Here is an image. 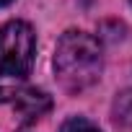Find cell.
<instances>
[{"label": "cell", "mask_w": 132, "mask_h": 132, "mask_svg": "<svg viewBox=\"0 0 132 132\" xmlns=\"http://www.w3.org/2000/svg\"><path fill=\"white\" fill-rule=\"evenodd\" d=\"M104 68L101 60V44L91 34L83 31H68L62 34L54 49V73L70 93H80L91 88Z\"/></svg>", "instance_id": "cell-1"}, {"label": "cell", "mask_w": 132, "mask_h": 132, "mask_svg": "<svg viewBox=\"0 0 132 132\" xmlns=\"http://www.w3.org/2000/svg\"><path fill=\"white\" fill-rule=\"evenodd\" d=\"M36 36L23 21H11L0 29V78H26L34 65Z\"/></svg>", "instance_id": "cell-2"}, {"label": "cell", "mask_w": 132, "mask_h": 132, "mask_svg": "<svg viewBox=\"0 0 132 132\" xmlns=\"http://www.w3.org/2000/svg\"><path fill=\"white\" fill-rule=\"evenodd\" d=\"M13 106H16V114H18L23 122H34V119L44 117V114L52 109V98H49L44 91L26 88V91L13 93Z\"/></svg>", "instance_id": "cell-3"}, {"label": "cell", "mask_w": 132, "mask_h": 132, "mask_svg": "<svg viewBox=\"0 0 132 132\" xmlns=\"http://www.w3.org/2000/svg\"><path fill=\"white\" fill-rule=\"evenodd\" d=\"M60 132H101L93 122H88V119H83V117H73V119H68L62 124V129Z\"/></svg>", "instance_id": "cell-4"}, {"label": "cell", "mask_w": 132, "mask_h": 132, "mask_svg": "<svg viewBox=\"0 0 132 132\" xmlns=\"http://www.w3.org/2000/svg\"><path fill=\"white\" fill-rule=\"evenodd\" d=\"M8 96H13V93H11V91H5V88H0V101H5Z\"/></svg>", "instance_id": "cell-5"}, {"label": "cell", "mask_w": 132, "mask_h": 132, "mask_svg": "<svg viewBox=\"0 0 132 132\" xmlns=\"http://www.w3.org/2000/svg\"><path fill=\"white\" fill-rule=\"evenodd\" d=\"M11 3V0H0V8H3V5H8Z\"/></svg>", "instance_id": "cell-6"}]
</instances>
